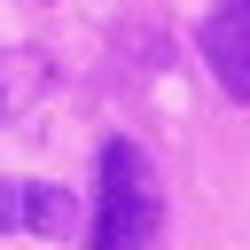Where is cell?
Here are the masks:
<instances>
[{"label":"cell","mask_w":250,"mask_h":250,"mask_svg":"<svg viewBox=\"0 0 250 250\" xmlns=\"http://www.w3.org/2000/svg\"><path fill=\"white\" fill-rule=\"evenodd\" d=\"M164 234V188L141 141L102 148V203H94V250H156Z\"/></svg>","instance_id":"obj_1"},{"label":"cell","mask_w":250,"mask_h":250,"mask_svg":"<svg viewBox=\"0 0 250 250\" xmlns=\"http://www.w3.org/2000/svg\"><path fill=\"white\" fill-rule=\"evenodd\" d=\"M203 62L227 86V102L250 109V0H219L203 16Z\"/></svg>","instance_id":"obj_2"},{"label":"cell","mask_w":250,"mask_h":250,"mask_svg":"<svg viewBox=\"0 0 250 250\" xmlns=\"http://www.w3.org/2000/svg\"><path fill=\"white\" fill-rule=\"evenodd\" d=\"M31 188V203H23V227L31 234H47V242H62L70 227H78V203H70V188H47V180H23Z\"/></svg>","instance_id":"obj_3"},{"label":"cell","mask_w":250,"mask_h":250,"mask_svg":"<svg viewBox=\"0 0 250 250\" xmlns=\"http://www.w3.org/2000/svg\"><path fill=\"white\" fill-rule=\"evenodd\" d=\"M23 203H31V188H23V180H0V234L23 227Z\"/></svg>","instance_id":"obj_4"}]
</instances>
